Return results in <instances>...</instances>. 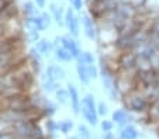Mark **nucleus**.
<instances>
[{
	"label": "nucleus",
	"mask_w": 159,
	"mask_h": 139,
	"mask_svg": "<svg viewBox=\"0 0 159 139\" xmlns=\"http://www.w3.org/2000/svg\"><path fill=\"white\" fill-rule=\"evenodd\" d=\"M82 111L86 118V121L90 125H96L97 124V111L96 106H94V98L92 94H87L82 101Z\"/></svg>",
	"instance_id": "1"
},
{
	"label": "nucleus",
	"mask_w": 159,
	"mask_h": 139,
	"mask_svg": "<svg viewBox=\"0 0 159 139\" xmlns=\"http://www.w3.org/2000/svg\"><path fill=\"white\" fill-rule=\"evenodd\" d=\"M78 73H79V79H80L83 83H89L90 79L97 76V70L93 65L78 63Z\"/></svg>",
	"instance_id": "2"
},
{
	"label": "nucleus",
	"mask_w": 159,
	"mask_h": 139,
	"mask_svg": "<svg viewBox=\"0 0 159 139\" xmlns=\"http://www.w3.org/2000/svg\"><path fill=\"white\" fill-rule=\"evenodd\" d=\"M65 23L69 28V31L73 34V35H78L79 34V28H78V20H76L75 14H73L72 10H68L66 11V15H65Z\"/></svg>",
	"instance_id": "3"
},
{
	"label": "nucleus",
	"mask_w": 159,
	"mask_h": 139,
	"mask_svg": "<svg viewBox=\"0 0 159 139\" xmlns=\"http://www.w3.org/2000/svg\"><path fill=\"white\" fill-rule=\"evenodd\" d=\"M102 79H103V86H104L107 94L113 98V100H116V98H117V90H116V86H114V83H113V79H111L107 73H106V75L103 73Z\"/></svg>",
	"instance_id": "4"
},
{
	"label": "nucleus",
	"mask_w": 159,
	"mask_h": 139,
	"mask_svg": "<svg viewBox=\"0 0 159 139\" xmlns=\"http://www.w3.org/2000/svg\"><path fill=\"white\" fill-rule=\"evenodd\" d=\"M61 41H62V45H63V48L65 49H68V51L72 54V56H76V58H79V55L82 54L80 51H79V48H78V45H76V42L73 41L72 38H69V37H62L61 38Z\"/></svg>",
	"instance_id": "5"
},
{
	"label": "nucleus",
	"mask_w": 159,
	"mask_h": 139,
	"mask_svg": "<svg viewBox=\"0 0 159 139\" xmlns=\"http://www.w3.org/2000/svg\"><path fill=\"white\" fill-rule=\"evenodd\" d=\"M113 121H116L120 125H124L131 121V115H129L125 110H117V111L113 114Z\"/></svg>",
	"instance_id": "6"
},
{
	"label": "nucleus",
	"mask_w": 159,
	"mask_h": 139,
	"mask_svg": "<svg viewBox=\"0 0 159 139\" xmlns=\"http://www.w3.org/2000/svg\"><path fill=\"white\" fill-rule=\"evenodd\" d=\"M120 138L121 139H137L138 138V131L135 129L132 125H125V127L121 128Z\"/></svg>",
	"instance_id": "7"
},
{
	"label": "nucleus",
	"mask_w": 159,
	"mask_h": 139,
	"mask_svg": "<svg viewBox=\"0 0 159 139\" xmlns=\"http://www.w3.org/2000/svg\"><path fill=\"white\" fill-rule=\"evenodd\" d=\"M47 75H48L49 77L54 80V82L62 80V79L65 77V73H63V70L61 69L59 66H55V65H52V66L48 67V70H47Z\"/></svg>",
	"instance_id": "8"
},
{
	"label": "nucleus",
	"mask_w": 159,
	"mask_h": 139,
	"mask_svg": "<svg viewBox=\"0 0 159 139\" xmlns=\"http://www.w3.org/2000/svg\"><path fill=\"white\" fill-rule=\"evenodd\" d=\"M82 23H83V28H84V33H86V35L89 37L90 39H93L94 37H96V31H94L93 23H92V20L89 18V15L84 14V15H83V20H82Z\"/></svg>",
	"instance_id": "9"
},
{
	"label": "nucleus",
	"mask_w": 159,
	"mask_h": 139,
	"mask_svg": "<svg viewBox=\"0 0 159 139\" xmlns=\"http://www.w3.org/2000/svg\"><path fill=\"white\" fill-rule=\"evenodd\" d=\"M69 97H70V101H72L73 111H75V114H78V112H79V107H80V103H79L78 91H76L75 86H72V85H69Z\"/></svg>",
	"instance_id": "10"
},
{
	"label": "nucleus",
	"mask_w": 159,
	"mask_h": 139,
	"mask_svg": "<svg viewBox=\"0 0 159 139\" xmlns=\"http://www.w3.org/2000/svg\"><path fill=\"white\" fill-rule=\"evenodd\" d=\"M51 49H52V45L48 41H39V42L37 44V51L42 55H48Z\"/></svg>",
	"instance_id": "11"
},
{
	"label": "nucleus",
	"mask_w": 159,
	"mask_h": 139,
	"mask_svg": "<svg viewBox=\"0 0 159 139\" xmlns=\"http://www.w3.org/2000/svg\"><path fill=\"white\" fill-rule=\"evenodd\" d=\"M55 83H57V82H54V80H52L48 75L42 76V86H44V89L47 91H52V90H54V89H55Z\"/></svg>",
	"instance_id": "12"
},
{
	"label": "nucleus",
	"mask_w": 159,
	"mask_h": 139,
	"mask_svg": "<svg viewBox=\"0 0 159 139\" xmlns=\"http://www.w3.org/2000/svg\"><path fill=\"white\" fill-rule=\"evenodd\" d=\"M79 63H83V65H93V55L89 54V52H83V54L79 55Z\"/></svg>",
	"instance_id": "13"
},
{
	"label": "nucleus",
	"mask_w": 159,
	"mask_h": 139,
	"mask_svg": "<svg viewBox=\"0 0 159 139\" xmlns=\"http://www.w3.org/2000/svg\"><path fill=\"white\" fill-rule=\"evenodd\" d=\"M37 24H38V28L39 30H45V28L49 25V15L48 14H42L41 17L35 18Z\"/></svg>",
	"instance_id": "14"
},
{
	"label": "nucleus",
	"mask_w": 159,
	"mask_h": 139,
	"mask_svg": "<svg viewBox=\"0 0 159 139\" xmlns=\"http://www.w3.org/2000/svg\"><path fill=\"white\" fill-rule=\"evenodd\" d=\"M57 56L59 58V59H62V61H70V59L73 58L72 54L65 48H58L57 49Z\"/></svg>",
	"instance_id": "15"
},
{
	"label": "nucleus",
	"mask_w": 159,
	"mask_h": 139,
	"mask_svg": "<svg viewBox=\"0 0 159 139\" xmlns=\"http://www.w3.org/2000/svg\"><path fill=\"white\" fill-rule=\"evenodd\" d=\"M131 108L134 111H142L145 108V101L142 98H132L131 101Z\"/></svg>",
	"instance_id": "16"
},
{
	"label": "nucleus",
	"mask_w": 159,
	"mask_h": 139,
	"mask_svg": "<svg viewBox=\"0 0 159 139\" xmlns=\"http://www.w3.org/2000/svg\"><path fill=\"white\" fill-rule=\"evenodd\" d=\"M51 10L55 15V20H57L58 24H63V17H62V10L59 7H57L55 4H51Z\"/></svg>",
	"instance_id": "17"
},
{
	"label": "nucleus",
	"mask_w": 159,
	"mask_h": 139,
	"mask_svg": "<svg viewBox=\"0 0 159 139\" xmlns=\"http://www.w3.org/2000/svg\"><path fill=\"white\" fill-rule=\"evenodd\" d=\"M57 97H58V101L61 104H65L69 98V91H65V90H58L57 91Z\"/></svg>",
	"instance_id": "18"
},
{
	"label": "nucleus",
	"mask_w": 159,
	"mask_h": 139,
	"mask_svg": "<svg viewBox=\"0 0 159 139\" xmlns=\"http://www.w3.org/2000/svg\"><path fill=\"white\" fill-rule=\"evenodd\" d=\"M72 127H73V124L70 121H63L62 124H59V129L62 131L63 133H68L70 129H72Z\"/></svg>",
	"instance_id": "19"
},
{
	"label": "nucleus",
	"mask_w": 159,
	"mask_h": 139,
	"mask_svg": "<svg viewBox=\"0 0 159 139\" xmlns=\"http://www.w3.org/2000/svg\"><path fill=\"white\" fill-rule=\"evenodd\" d=\"M79 132H80L79 135H80L82 139H90V133H89V131H87L86 127L80 125V127H79Z\"/></svg>",
	"instance_id": "20"
},
{
	"label": "nucleus",
	"mask_w": 159,
	"mask_h": 139,
	"mask_svg": "<svg viewBox=\"0 0 159 139\" xmlns=\"http://www.w3.org/2000/svg\"><path fill=\"white\" fill-rule=\"evenodd\" d=\"M102 129L104 131V132H110V131L113 129V124H111L110 121H103L102 122Z\"/></svg>",
	"instance_id": "21"
},
{
	"label": "nucleus",
	"mask_w": 159,
	"mask_h": 139,
	"mask_svg": "<svg viewBox=\"0 0 159 139\" xmlns=\"http://www.w3.org/2000/svg\"><path fill=\"white\" fill-rule=\"evenodd\" d=\"M99 114H102V115L107 114V106H106L104 103H100L99 104Z\"/></svg>",
	"instance_id": "22"
},
{
	"label": "nucleus",
	"mask_w": 159,
	"mask_h": 139,
	"mask_svg": "<svg viewBox=\"0 0 159 139\" xmlns=\"http://www.w3.org/2000/svg\"><path fill=\"white\" fill-rule=\"evenodd\" d=\"M70 3L76 10H82V0H70Z\"/></svg>",
	"instance_id": "23"
},
{
	"label": "nucleus",
	"mask_w": 159,
	"mask_h": 139,
	"mask_svg": "<svg viewBox=\"0 0 159 139\" xmlns=\"http://www.w3.org/2000/svg\"><path fill=\"white\" fill-rule=\"evenodd\" d=\"M25 7H27V9H25L27 14H34L35 10H34V7H33V3H25Z\"/></svg>",
	"instance_id": "24"
},
{
	"label": "nucleus",
	"mask_w": 159,
	"mask_h": 139,
	"mask_svg": "<svg viewBox=\"0 0 159 139\" xmlns=\"http://www.w3.org/2000/svg\"><path fill=\"white\" fill-rule=\"evenodd\" d=\"M37 2V4H38L39 7H44V4H45V0H35Z\"/></svg>",
	"instance_id": "25"
},
{
	"label": "nucleus",
	"mask_w": 159,
	"mask_h": 139,
	"mask_svg": "<svg viewBox=\"0 0 159 139\" xmlns=\"http://www.w3.org/2000/svg\"><path fill=\"white\" fill-rule=\"evenodd\" d=\"M68 139H78V138H75V136H72V138H68Z\"/></svg>",
	"instance_id": "26"
}]
</instances>
